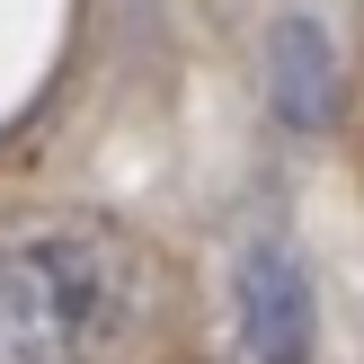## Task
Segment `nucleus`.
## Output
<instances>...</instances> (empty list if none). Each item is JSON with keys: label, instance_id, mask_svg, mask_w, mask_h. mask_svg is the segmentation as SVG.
<instances>
[{"label": "nucleus", "instance_id": "f257e3e1", "mask_svg": "<svg viewBox=\"0 0 364 364\" xmlns=\"http://www.w3.org/2000/svg\"><path fill=\"white\" fill-rule=\"evenodd\" d=\"M134 249L98 223L0 231V364H107L134 329Z\"/></svg>", "mask_w": 364, "mask_h": 364}, {"label": "nucleus", "instance_id": "f03ea898", "mask_svg": "<svg viewBox=\"0 0 364 364\" xmlns=\"http://www.w3.org/2000/svg\"><path fill=\"white\" fill-rule=\"evenodd\" d=\"M231 329H240L249 364H311L320 294H311V267L284 240H249L240 249V267H231Z\"/></svg>", "mask_w": 364, "mask_h": 364}, {"label": "nucleus", "instance_id": "7ed1b4c3", "mask_svg": "<svg viewBox=\"0 0 364 364\" xmlns=\"http://www.w3.org/2000/svg\"><path fill=\"white\" fill-rule=\"evenodd\" d=\"M267 98L294 134H329L338 98H347V71H338V45L320 36V18H284L267 36Z\"/></svg>", "mask_w": 364, "mask_h": 364}]
</instances>
